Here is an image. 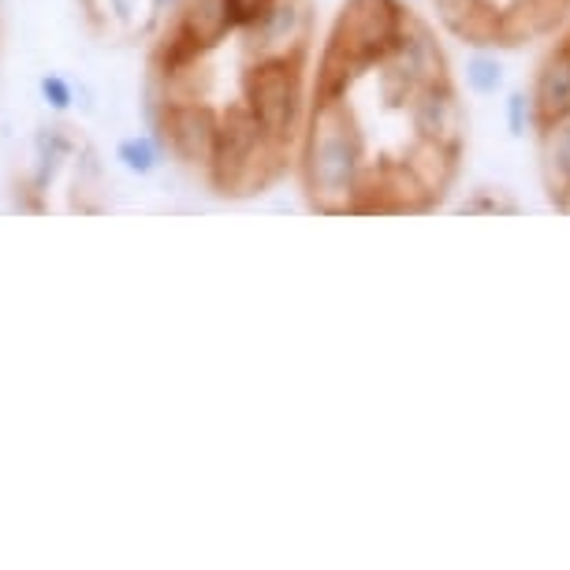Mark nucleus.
Returning a JSON list of instances; mask_svg holds the SVG:
<instances>
[{
    "label": "nucleus",
    "mask_w": 570,
    "mask_h": 570,
    "mask_svg": "<svg viewBox=\"0 0 570 570\" xmlns=\"http://www.w3.org/2000/svg\"><path fill=\"white\" fill-rule=\"evenodd\" d=\"M365 179V135L343 101H317L303 146L306 195L321 209H347Z\"/></svg>",
    "instance_id": "obj_1"
},
{
    "label": "nucleus",
    "mask_w": 570,
    "mask_h": 570,
    "mask_svg": "<svg viewBox=\"0 0 570 570\" xmlns=\"http://www.w3.org/2000/svg\"><path fill=\"white\" fill-rule=\"evenodd\" d=\"M411 12H403L400 0H347L332 27L325 60L340 63L351 75L373 63H389Z\"/></svg>",
    "instance_id": "obj_2"
},
{
    "label": "nucleus",
    "mask_w": 570,
    "mask_h": 570,
    "mask_svg": "<svg viewBox=\"0 0 570 570\" xmlns=\"http://www.w3.org/2000/svg\"><path fill=\"white\" fill-rule=\"evenodd\" d=\"M411 124L422 142L444 146L455 154L459 138H462V105L455 98V90L448 86V79L429 82L422 90L411 94Z\"/></svg>",
    "instance_id": "obj_3"
},
{
    "label": "nucleus",
    "mask_w": 570,
    "mask_h": 570,
    "mask_svg": "<svg viewBox=\"0 0 570 570\" xmlns=\"http://www.w3.org/2000/svg\"><path fill=\"white\" fill-rule=\"evenodd\" d=\"M533 120L541 131H552L570 120V46H559L537 71Z\"/></svg>",
    "instance_id": "obj_4"
},
{
    "label": "nucleus",
    "mask_w": 570,
    "mask_h": 570,
    "mask_svg": "<svg viewBox=\"0 0 570 570\" xmlns=\"http://www.w3.org/2000/svg\"><path fill=\"white\" fill-rule=\"evenodd\" d=\"M552 131L556 135H548L544 142V171L552 195H563V187L570 183V124H559Z\"/></svg>",
    "instance_id": "obj_5"
},
{
    "label": "nucleus",
    "mask_w": 570,
    "mask_h": 570,
    "mask_svg": "<svg viewBox=\"0 0 570 570\" xmlns=\"http://www.w3.org/2000/svg\"><path fill=\"white\" fill-rule=\"evenodd\" d=\"M466 86L473 94H481V98H489V94H497L503 86V63L497 57H489V52H478V57L466 60Z\"/></svg>",
    "instance_id": "obj_6"
},
{
    "label": "nucleus",
    "mask_w": 570,
    "mask_h": 570,
    "mask_svg": "<svg viewBox=\"0 0 570 570\" xmlns=\"http://www.w3.org/2000/svg\"><path fill=\"white\" fill-rule=\"evenodd\" d=\"M120 160L138 176H146V171L157 168L160 160V149H157V138H131V142L120 146Z\"/></svg>",
    "instance_id": "obj_7"
},
{
    "label": "nucleus",
    "mask_w": 570,
    "mask_h": 570,
    "mask_svg": "<svg viewBox=\"0 0 570 570\" xmlns=\"http://www.w3.org/2000/svg\"><path fill=\"white\" fill-rule=\"evenodd\" d=\"M530 120H533V98H525L522 90H514L511 98H508V127H511V135L522 138L525 127H530Z\"/></svg>",
    "instance_id": "obj_8"
},
{
    "label": "nucleus",
    "mask_w": 570,
    "mask_h": 570,
    "mask_svg": "<svg viewBox=\"0 0 570 570\" xmlns=\"http://www.w3.org/2000/svg\"><path fill=\"white\" fill-rule=\"evenodd\" d=\"M46 94H52V105H57V109L68 105V90H63L60 79H46Z\"/></svg>",
    "instance_id": "obj_9"
},
{
    "label": "nucleus",
    "mask_w": 570,
    "mask_h": 570,
    "mask_svg": "<svg viewBox=\"0 0 570 570\" xmlns=\"http://www.w3.org/2000/svg\"><path fill=\"white\" fill-rule=\"evenodd\" d=\"M559 209H563V213H570V183H567V187H563V195H559Z\"/></svg>",
    "instance_id": "obj_10"
}]
</instances>
